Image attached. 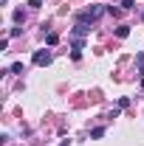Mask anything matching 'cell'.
<instances>
[{
    "label": "cell",
    "mask_w": 144,
    "mask_h": 146,
    "mask_svg": "<svg viewBox=\"0 0 144 146\" xmlns=\"http://www.w3.org/2000/svg\"><path fill=\"white\" fill-rule=\"evenodd\" d=\"M127 34H130V28H127V25H119V28H116V36H119V39H124Z\"/></svg>",
    "instance_id": "2"
},
{
    "label": "cell",
    "mask_w": 144,
    "mask_h": 146,
    "mask_svg": "<svg viewBox=\"0 0 144 146\" xmlns=\"http://www.w3.org/2000/svg\"><path fill=\"white\" fill-rule=\"evenodd\" d=\"M11 17H14V23H23V17H26V14H23V9H17V11H14Z\"/></svg>",
    "instance_id": "4"
},
{
    "label": "cell",
    "mask_w": 144,
    "mask_h": 146,
    "mask_svg": "<svg viewBox=\"0 0 144 146\" xmlns=\"http://www.w3.org/2000/svg\"><path fill=\"white\" fill-rule=\"evenodd\" d=\"M42 6V0H28V9H40Z\"/></svg>",
    "instance_id": "7"
},
{
    "label": "cell",
    "mask_w": 144,
    "mask_h": 146,
    "mask_svg": "<svg viewBox=\"0 0 144 146\" xmlns=\"http://www.w3.org/2000/svg\"><path fill=\"white\" fill-rule=\"evenodd\" d=\"M59 146H71V143H68V141H62V143H59Z\"/></svg>",
    "instance_id": "9"
},
{
    "label": "cell",
    "mask_w": 144,
    "mask_h": 146,
    "mask_svg": "<svg viewBox=\"0 0 144 146\" xmlns=\"http://www.w3.org/2000/svg\"><path fill=\"white\" fill-rule=\"evenodd\" d=\"M122 6H124V9H133L136 3H133V0H122Z\"/></svg>",
    "instance_id": "8"
},
{
    "label": "cell",
    "mask_w": 144,
    "mask_h": 146,
    "mask_svg": "<svg viewBox=\"0 0 144 146\" xmlns=\"http://www.w3.org/2000/svg\"><path fill=\"white\" fill-rule=\"evenodd\" d=\"M102 135H105V129H102V127H96L93 132H90V138H102Z\"/></svg>",
    "instance_id": "5"
},
{
    "label": "cell",
    "mask_w": 144,
    "mask_h": 146,
    "mask_svg": "<svg viewBox=\"0 0 144 146\" xmlns=\"http://www.w3.org/2000/svg\"><path fill=\"white\" fill-rule=\"evenodd\" d=\"M45 42H48V45H57V42H59V34H54V31H51V34L45 36Z\"/></svg>",
    "instance_id": "3"
},
{
    "label": "cell",
    "mask_w": 144,
    "mask_h": 146,
    "mask_svg": "<svg viewBox=\"0 0 144 146\" xmlns=\"http://www.w3.org/2000/svg\"><path fill=\"white\" fill-rule=\"evenodd\" d=\"M141 93H144V82H141Z\"/></svg>",
    "instance_id": "10"
},
{
    "label": "cell",
    "mask_w": 144,
    "mask_h": 146,
    "mask_svg": "<svg viewBox=\"0 0 144 146\" xmlns=\"http://www.w3.org/2000/svg\"><path fill=\"white\" fill-rule=\"evenodd\" d=\"M141 20H144V11H141Z\"/></svg>",
    "instance_id": "11"
},
{
    "label": "cell",
    "mask_w": 144,
    "mask_h": 146,
    "mask_svg": "<svg viewBox=\"0 0 144 146\" xmlns=\"http://www.w3.org/2000/svg\"><path fill=\"white\" fill-rule=\"evenodd\" d=\"M11 73H23V62H14L11 65Z\"/></svg>",
    "instance_id": "6"
},
{
    "label": "cell",
    "mask_w": 144,
    "mask_h": 146,
    "mask_svg": "<svg viewBox=\"0 0 144 146\" xmlns=\"http://www.w3.org/2000/svg\"><path fill=\"white\" fill-rule=\"evenodd\" d=\"M51 59H54V56H51V51H37L31 62H34V65H40V68H45V65H51Z\"/></svg>",
    "instance_id": "1"
}]
</instances>
